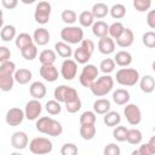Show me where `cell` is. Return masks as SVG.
Wrapping results in <instances>:
<instances>
[{
  "label": "cell",
  "mask_w": 155,
  "mask_h": 155,
  "mask_svg": "<svg viewBox=\"0 0 155 155\" xmlns=\"http://www.w3.org/2000/svg\"><path fill=\"white\" fill-rule=\"evenodd\" d=\"M35 127L40 133H44V134H47L51 137H58L63 132V126L61 125V122H58L57 120H54L50 116L39 117L36 120Z\"/></svg>",
  "instance_id": "cell-1"
},
{
  "label": "cell",
  "mask_w": 155,
  "mask_h": 155,
  "mask_svg": "<svg viewBox=\"0 0 155 155\" xmlns=\"http://www.w3.org/2000/svg\"><path fill=\"white\" fill-rule=\"evenodd\" d=\"M116 82L121 86H126V87H131L134 86L137 82H139L140 76L137 69L133 68H121L116 71Z\"/></svg>",
  "instance_id": "cell-2"
},
{
  "label": "cell",
  "mask_w": 155,
  "mask_h": 155,
  "mask_svg": "<svg viewBox=\"0 0 155 155\" xmlns=\"http://www.w3.org/2000/svg\"><path fill=\"white\" fill-rule=\"evenodd\" d=\"M114 87V79L110 75H103L99 76L90 87L92 94L96 97H103L108 94Z\"/></svg>",
  "instance_id": "cell-3"
},
{
  "label": "cell",
  "mask_w": 155,
  "mask_h": 155,
  "mask_svg": "<svg viewBox=\"0 0 155 155\" xmlns=\"http://www.w3.org/2000/svg\"><path fill=\"white\" fill-rule=\"evenodd\" d=\"M61 39L62 41L69 45L81 44L84 40V30L76 25H68L61 29Z\"/></svg>",
  "instance_id": "cell-4"
},
{
  "label": "cell",
  "mask_w": 155,
  "mask_h": 155,
  "mask_svg": "<svg viewBox=\"0 0 155 155\" xmlns=\"http://www.w3.org/2000/svg\"><path fill=\"white\" fill-rule=\"evenodd\" d=\"M52 142L45 137H35L29 142V150L34 155H47L52 151Z\"/></svg>",
  "instance_id": "cell-5"
},
{
  "label": "cell",
  "mask_w": 155,
  "mask_h": 155,
  "mask_svg": "<svg viewBox=\"0 0 155 155\" xmlns=\"http://www.w3.org/2000/svg\"><path fill=\"white\" fill-rule=\"evenodd\" d=\"M53 97L59 103L65 104L68 102H71V101L79 98V94H78V91L74 87H70V86H67V85H59L54 88Z\"/></svg>",
  "instance_id": "cell-6"
},
{
  "label": "cell",
  "mask_w": 155,
  "mask_h": 155,
  "mask_svg": "<svg viewBox=\"0 0 155 155\" xmlns=\"http://www.w3.org/2000/svg\"><path fill=\"white\" fill-rule=\"evenodd\" d=\"M98 74H99V70L94 64H86L79 75V81L84 87L90 88L92 84L98 79Z\"/></svg>",
  "instance_id": "cell-7"
},
{
  "label": "cell",
  "mask_w": 155,
  "mask_h": 155,
  "mask_svg": "<svg viewBox=\"0 0 155 155\" xmlns=\"http://www.w3.org/2000/svg\"><path fill=\"white\" fill-rule=\"evenodd\" d=\"M51 4L47 1H39L35 6V11H34V19L39 23V24H46L50 21V16H51Z\"/></svg>",
  "instance_id": "cell-8"
},
{
  "label": "cell",
  "mask_w": 155,
  "mask_h": 155,
  "mask_svg": "<svg viewBox=\"0 0 155 155\" xmlns=\"http://www.w3.org/2000/svg\"><path fill=\"white\" fill-rule=\"evenodd\" d=\"M124 115H125L127 122L132 126H136L142 121V111H140L139 107L134 103L126 104V107L124 108Z\"/></svg>",
  "instance_id": "cell-9"
},
{
  "label": "cell",
  "mask_w": 155,
  "mask_h": 155,
  "mask_svg": "<svg viewBox=\"0 0 155 155\" xmlns=\"http://www.w3.org/2000/svg\"><path fill=\"white\" fill-rule=\"evenodd\" d=\"M78 74V63L74 59H64L61 65V75L64 80L70 81L73 80Z\"/></svg>",
  "instance_id": "cell-10"
},
{
  "label": "cell",
  "mask_w": 155,
  "mask_h": 155,
  "mask_svg": "<svg viewBox=\"0 0 155 155\" xmlns=\"http://www.w3.org/2000/svg\"><path fill=\"white\" fill-rule=\"evenodd\" d=\"M41 111H42V104L38 99H31L25 104L24 114H25V119L28 120H31V121L38 120L39 116L41 115Z\"/></svg>",
  "instance_id": "cell-11"
},
{
  "label": "cell",
  "mask_w": 155,
  "mask_h": 155,
  "mask_svg": "<svg viewBox=\"0 0 155 155\" xmlns=\"http://www.w3.org/2000/svg\"><path fill=\"white\" fill-rule=\"evenodd\" d=\"M25 117V114H24V110H22L21 108H11L7 110L6 113V116H5V120H6V124L12 126V127H16V126H19Z\"/></svg>",
  "instance_id": "cell-12"
},
{
  "label": "cell",
  "mask_w": 155,
  "mask_h": 155,
  "mask_svg": "<svg viewBox=\"0 0 155 155\" xmlns=\"http://www.w3.org/2000/svg\"><path fill=\"white\" fill-rule=\"evenodd\" d=\"M28 134L23 131H17L11 136V145L16 150H22L28 145Z\"/></svg>",
  "instance_id": "cell-13"
},
{
  "label": "cell",
  "mask_w": 155,
  "mask_h": 155,
  "mask_svg": "<svg viewBox=\"0 0 155 155\" xmlns=\"http://www.w3.org/2000/svg\"><path fill=\"white\" fill-rule=\"evenodd\" d=\"M92 51H90L88 48H86L85 46L80 45L78 48H75L73 56H74V61L79 64H88V61L92 57Z\"/></svg>",
  "instance_id": "cell-14"
},
{
  "label": "cell",
  "mask_w": 155,
  "mask_h": 155,
  "mask_svg": "<svg viewBox=\"0 0 155 155\" xmlns=\"http://www.w3.org/2000/svg\"><path fill=\"white\" fill-rule=\"evenodd\" d=\"M39 73L40 76L48 82H54L58 79V70L54 65H41Z\"/></svg>",
  "instance_id": "cell-15"
},
{
  "label": "cell",
  "mask_w": 155,
  "mask_h": 155,
  "mask_svg": "<svg viewBox=\"0 0 155 155\" xmlns=\"http://www.w3.org/2000/svg\"><path fill=\"white\" fill-rule=\"evenodd\" d=\"M98 51L102 54H111L115 51V41L110 36H105L98 40Z\"/></svg>",
  "instance_id": "cell-16"
},
{
  "label": "cell",
  "mask_w": 155,
  "mask_h": 155,
  "mask_svg": "<svg viewBox=\"0 0 155 155\" xmlns=\"http://www.w3.org/2000/svg\"><path fill=\"white\" fill-rule=\"evenodd\" d=\"M29 93L33 97V99L40 101V99H42L46 96L47 90H46V86L41 81H34L29 86Z\"/></svg>",
  "instance_id": "cell-17"
},
{
  "label": "cell",
  "mask_w": 155,
  "mask_h": 155,
  "mask_svg": "<svg viewBox=\"0 0 155 155\" xmlns=\"http://www.w3.org/2000/svg\"><path fill=\"white\" fill-rule=\"evenodd\" d=\"M33 40L35 42V45H39V46H45L50 42V33L46 28L41 27V28H38L34 30V34H33Z\"/></svg>",
  "instance_id": "cell-18"
},
{
  "label": "cell",
  "mask_w": 155,
  "mask_h": 155,
  "mask_svg": "<svg viewBox=\"0 0 155 155\" xmlns=\"http://www.w3.org/2000/svg\"><path fill=\"white\" fill-rule=\"evenodd\" d=\"M133 41H134V34H133V31L130 28H125V30L120 35V38L116 39V45L119 47L126 48V47H130L133 44Z\"/></svg>",
  "instance_id": "cell-19"
},
{
  "label": "cell",
  "mask_w": 155,
  "mask_h": 155,
  "mask_svg": "<svg viewBox=\"0 0 155 155\" xmlns=\"http://www.w3.org/2000/svg\"><path fill=\"white\" fill-rule=\"evenodd\" d=\"M110 108H111L110 101L107 98H98L93 102V111L96 114L105 115L107 113L110 111Z\"/></svg>",
  "instance_id": "cell-20"
},
{
  "label": "cell",
  "mask_w": 155,
  "mask_h": 155,
  "mask_svg": "<svg viewBox=\"0 0 155 155\" xmlns=\"http://www.w3.org/2000/svg\"><path fill=\"white\" fill-rule=\"evenodd\" d=\"M130 92L125 88H117L113 92V101L117 105H126L130 102Z\"/></svg>",
  "instance_id": "cell-21"
},
{
  "label": "cell",
  "mask_w": 155,
  "mask_h": 155,
  "mask_svg": "<svg viewBox=\"0 0 155 155\" xmlns=\"http://www.w3.org/2000/svg\"><path fill=\"white\" fill-rule=\"evenodd\" d=\"M92 33L99 39L109 36V25L104 21H96L92 25Z\"/></svg>",
  "instance_id": "cell-22"
},
{
  "label": "cell",
  "mask_w": 155,
  "mask_h": 155,
  "mask_svg": "<svg viewBox=\"0 0 155 155\" xmlns=\"http://www.w3.org/2000/svg\"><path fill=\"white\" fill-rule=\"evenodd\" d=\"M54 51L59 57L65 58V59L70 58V56H73V53H74L70 45L64 42V41H57L54 44Z\"/></svg>",
  "instance_id": "cell-23"
},
{
  "label": "cell",
  "mask_w": 155,
  "mask_h": 155,
  "mask_svg": "<svg viewBox=\"0 0 155 155\" xmlns=\"http://www.w3.org/2000/svg\"><path fill=\"white\" fill-rule=\"evenodd\" d=\"M56 58H57V53L53 50H42L39 53V61L41 65H53Z\"/></svg>",
  "instance_id": "cell-24"
},
{
  "label": "cell",
  "mask_w": 155,
  "mask_h": 155,
  "mask_svg": "<svg viewBox=\"0 0 155 155\" xmlns=\"http://www.w3.org/2000/svg\"><path fill=\"white\" fill-rule=\"evenodd\" d=\"M114 61L115 63L119 65V67H122V68H126L128 67L131 63H132V54L128 52V51H119L116 52L115 57H114Z\"/></svg>",
  "instance_id": "cell-25"
},
{
  "label": "cell",
  "mask_w": 155,
  "mask_h": 155,
  "mask_svg": "<svg viewBox=\"0 0 155 155\" xmlns=\"http://www.w3.org/2000/svg\"><path fill=\"white\" fill-rule=\"evenodd\" d=\"M15 44H16V47L19 48V51H22L23 48L33 45L34 44V40H33V36L29 35L28 33H21L15 39Z\"/></svg>",
  "instance_id": "cell-26"
},
{
  "label": "cell",
  "mask_w": 155,
  "mask_h": 155,
  "mask_svg": "<svg viewBox=\"0 0 155 155\" xmlns=\"http://www.w3.org/2000/svg\"><path fill=\"white\" fill-rule=\"evenodd\" d=\"M13 76H15V81L16 82H18L19 85H25V84H28L31 80L33 74H31V71L29 69L19 68V69L16 70Z\"/></svg>",
  "instance_id": "cell-27"
},
{
  "label": "cell",
  "mask_w": 155,
  "mask_h": 155,
  "mask_svg": "<svg viewBox=\"0 0 155 155\" xmlns=\"http://www.w3.org/2000/svg\"><path fill=\"white\" fill-rule=\"evenodd\" d=\"M15 76L13 74H5L0 73V90L4 92H8L13 88Z\"/></svg>",
  "instance_id": "cell-28"
},
{
  "label": "cell",
  "mask_w": 155,
  "mask_h": 155,
  "mask_svg": "<svg viewBox=\"0 0 155 155\" xmlns=\"http://www.w3.org/2000/svg\"><path fill=\"white\" fill-rule=\"evenodd\" d=\"M139 87L144 93H151L155 90V79L151 75H144L139 80Z\"/></svg>",
  "instance_id": "cell-29"
},
{
  "label": "cell",
  "mask_w": 155,
  "mask_h": 155,
  "mask_svg": "<svg viewBox=\"0 0 155 155\" xmlns=\"http://www.w3.org/2000/svg\"><path fill=\"white\" fill-rule=\"evenodd\" d=\"M103 122L108 127H116L121 122V116L117 111H109L103 116Z\"/></svg>",
  "instance_id": "cell-30"
},
{
  "label": "cell",
  "mask_w": 155,
  "mask_h": 155,
  "mask_svg": "<svg viewBox=\"0 0 155 155\" xmlns=\"http://www.w3.org/2000/svg\"><path fill=\"white\" fill-rule=\"evenodd\" d=\"M109 11H110V8H109L104 2H96V4L92 6V10H91L93 17H94V18H98V19L104 18V17L109 13Z\"/></svg>",
  "instance_id": "cell-31"
},
{
  "label": "cell",
  "mask_w": 155,
  "mask_h": 155,
  "mask_svg": "<svg viewBox=\"0 0 155 155\" xmlns=\"http://www.w3.org/2000/svg\"><path fill=\"white\" fill-rule=\"evenodd\" d=\"M0 38L2 41L5 42H8L13 39H16V28L12 25V24H6V25H2L1 28V31H0Z\"/></svg>",
  "instance_id": "cell-32"
},
{
  "label": "cell",
  "mask_w": 155,
  "mask_h": 155,
  "mask_svg": "<svg viewBox=\"0 0 155 155\" xmlns=\"http://www.w3.org/2000/svg\"><path fill=\"white\" fill-rule=\"evenodd\" d=\"M79 132H80V136H81L82 139L91 140V139L94 138L97 130H96V126L94 125H80Z\"/></svg>",
  "instance_id": "cell-33"
},
{
  "label": "cell",
  "mask_w": 155,
  "mask_h": 155,
  "mask_svg": "<svg viewBox=\"0 0 155 155\" xmlns=\"http://www.w3.org/2000/svg\"><path fill=\"white\" fill-rule=\"evenodd\" d=\"M79 23L81 27L84 28H87V27H92L93 23H94V17L92 15L91 11H82L80 15H79Z\"/></svg>",
  "instance_id": "cell-34"
},
{
  "label": "cell",
  "mask_w": 155,
  "mask_h": 155,
  "mask_svg": "<svg viewBox=\"0 0 155 155\" xmlns=\"http://www.w3.org/2000/svg\"><path fill=\"white\" fill-rule=\"evenodd\" d=\"M142 139H143V134L142 132L138 130V128H131L128 130V133H127V142L132 145H138L142 143Z\"/></svg>",
  "instance_id": "cell-35"
},
{
  "label": "cell",
  "mask_w": 155,
  "mask_h": 155,
  "mask_svg": "<svg viewBox=\"0 0 155 155\" xmlns=\"http://www.w3.org/2000/svg\"><path fill=\"white\" fill-rule=\"evenodd\" d=\"M109 13L114 19H121L126 16V7L124 4H114L110 7Z\"/></svg>",
  "instance_id": "cell-36"
},
{
  "label": "cell",
  "mask_w": 155,
  "mask_h": 155,
  "mask_svg": "<svg viewBox=\"0 0 155 155\" xmlns=\"http://www.w3.org/2000/svg\"><path fill=\"white\" fill-rule=\"evenodd\" d=\"M124 30H125V27L121 22H114L109 25V36L111 39L116 40L120 38V35L124 33Z\"/></svg>",
  "instance_id": "cell-37"
},
{
  "label": "cell",
  "mask_w": 155,
  "mask_h": 155,
  "mask_svg": "<svg viewBox=\"0 0 155 155\" xmlns=\"http://www.w3.org/2000/svg\"><path fill=\"white\" fill-rule=\"evenodd\" d=\"M115 65H116V63H115V61L113 58H105V59H103L101 62L99 70L102 73H104V75H109L111 71H114Z\"/></svg>",
  "instance_id": "cell-38"
},
{
  "label": "cell",
  "mask_w": 155,
  "mask_h": 155,
  "mask_svg": "<svg viewBox=\"0 0 155 155\" xmlns=\"http://www.w3.org/2000/svg\"><path fill=\"white\" fill-rule=\"evenodd\" d=\"M61 18H62V21L65 23V24H68V25H73L76 21H78V15H76V12L75 11H73V10H64V11H62V13H61Z\"/></svg>",
  "instance_id": "cell-39"
},
{
  "label": "cell",
  "mask_w": 155,
  "mask_h": 155,
  "mask_svg": "<svg viewBox=\"0 0 155 155\" xmlns=\"http://www.w3.org/2000/svg\"><path fill=\"white\" fill-rule=\"evenodd\" d=\"M45 110L50 114V115H58L62 110V107H61V103L56 99H51V101H47L46 104H45Z\"/></svg>",
  "instance_id": "cell-40"
},
{
  "label": "cell",
  "mask_w": 155,
  "mask_h": 155,
  "mask_svg": "<svg viewBox=\"0 0 155 155\" xmlns=\"http://www.w3.org/2000/svg\"><path fill=\"white\" fill-rule=\"evenodd\" d=\"M96 113L91 111V110H86L80 115V125H94L96 124Z\"/></svg>",
  "instance_id": "cell-41"
},
{
  "label": "cell",
  "mask_w": 155,
  "mask_h": 155,
  "mask_svg": "<svg viewBox=\"0 0 155 155\" xmlns=\"http://www.w3.org/2000/svg\"><path fill=\"white\" fill-rule=\"evenodd\" d=\"M21 54H22V57H23L24 59H27V61H33V59H35L36 56H38V47H36V45L33 44V45H30V46L23 48V50L21 51Z\"/></svg>",
  "instance_id": "cell-42"
},
{
  "label": "cell",
  "mask_w": 155,
  "mask_h": 155,
  "mask_svg": "<svg viewBox=\"0 0 155 155\" xmlns=\"http://www.w3.org/2000/svg\"><path fill=\"white\" fill-rule=\"evenodd\" d=\"M127 133H128V128L125 126H116L113 130V137L117 142H125L127 139Z\"/></svg>",
  "instance_id": "cell-43"
},
{
  "label": "cell",
  "mask_w": 155,
  "mask_h": 155,
  "mask_svg": "<svg viewBox=\"0 0 155 155\" xmlns=\"http://www.w3.org/2000/svg\"><path fill=\"white\" fill-rule=\"evenodd\" d=\"M142 42L148 48H155V31H145L142 36Z\"/></svg>",
  "instance_id": "cell-44"
},
{
  "label": "cell",
  "mask_w": 155,
  "mask_h": 155,
  "mask_svg": "<svg viewBox=\"0 0 155 155\" xmlns=\"http://www.w3.org/2000/svg\"><path fill=\"white\" fill-rule=\"evenodd\" d=\"M79 149L74 143H65L61 148V155H78Z\"/></svg>",
  "instance_id": "cell-45"
},
{
  "label": "cell",
  "mask_w": 155,
  "mask_h": 155,
  "mask_svg": "<svg viewBox=\"0 0 155 155\" xmlns=\"http://www.w3.org/2000/svg\"><path fill=\"white\" fill-rule=\"evenodd\" d=\"M81 105H82V103H81V99L79 97V98H76V99H74L71 102L65 103V109H67L68 113L74 114V113H78L81 109Z\"/></svg>",
  "instance_id": "cell-46"
},
{
  "label": "cell",
  "mask_w": 155,
  "mask_h": 155,
  "mask_svg": "<svg viewBox=\"0 0 155 155\" xmlns=\"http://www.w3.org/2000/svg\"><path fill=\"white\" fill-rule=\"evenodd\" d=\"M151 1L150 0H133V7L138 12H145L150 8Z\"/></svg>",
  "instance_id": "cell-47"
},
{
  "label": "cell",
  "mask_w": 155,
  "mask_h": 155,
  "mask_svg": "<svg viewBox=\"0 0 155 155\" xmlns=\"http://www.w3.org/2000/svg\"><path fill=\"white\" fill-rule=\"evenodd\" d=\"M16 64L12 61H7L4 63H0V73H5V74H13L16 73Z\"/></svg>",
  "instance_id": "cell-48"
},
{
  "label": "cell",
  "mask_w": 155,
  "mask_h": 155,
  "mask_svg": "<svg viewBox=\"0 0 155 155\" xmlns=\"http://www.w3.org/2000/svg\"><path fill=\"white\" fill-rule=\"evenodd\" d=\"M103 155H121V149L115 143H109L104 147Z\"/></svg>",
  "instance_id": "cell-49"
},
{
  "label": "cell",
  "mask_w": 155,
  "mask_h": 155,
  "mask_svg": "<svg viewBox=\"0 0 155 155\" xmlns=\"http://www.w3.org/2000/svg\"><path fill=\"white\" fill-rule=\"evenodd\" d=\"M131 155H154V153H153L151 149L149 148L148 143H145V144H142L138 149H134V150L131 153Z\"/></svg>",
  "instance_id": "cell-50"
},
{
  "label": "cell",
  "mask_w": 155,
  "mask_h": 155,
  "mask_svg": "<svg viewBox=\"0 0 155 155\" xmlns=\"http://www.w3.org/2000/svg\"><path fill=\"white\" fill-rule=\"evenodd\" d=\"M11 58V51L6 46H0V62H7Z\"/></svg>",
  "instance_id": "cell-51"
},
{
  "label": "cell",
  "mask_w": 155,
  "mask_h": 155,
  "mask_svg": "<svg viewBox=\"0 0 155 155\" xmlns=\"http://www.w3.org/2000/svg\"><path fill=\"white\" fill-rule=\"evenodd\" d=\"M147 24L151 28L155 29V10H150L147 15Z\"/></svg>",
  "instance_id": "cell-52"
},
{
  "label": "cell",
  "mask_w": 155,
  "mask_h": 155,
  "mask_svg": "<svg viewBox=\"0 0 155 155\" xmlns=\"http://www.w3.org/2000/svg\"><path fill=\"white\" fill-rule=\"evenodd\" d=\"M1 5L6 10H13L18 5V1L17 0H1Z\"/></svg>",
  "instance_id": "cell-53"
},
{
  "label": "cell",
  "mask_w": 155,
  "mask_h": 155,
  "mask_svg": "<svg viewBox=\"0 0 155 155\" xmlns=\"http://www.w3.org/2000/svg\"><path fill=\"white\" fill-rule=\"evenodd\" d=\"M148 145H149V148L151 149V151L155 154V134L149 139V142H148Z\"/></svg>",
  "instance_id": "cell-54"
},
{
  "label": "cell",
  "mask_w": 155,
  "mask_h": 155,
  "mask_svg": "<svg viewBox=\"0 0 155 155\" xmlns=\"http://www.w3.org/2000/svg\"><path fill=\"white\" fill-rule=\"evenodd\" d=\"M10 155H23V154H21L19 151H13V153H11Z\"/></svg>",
  "instance_id": "cell-55"
},
{
  "label": "cell",
  "mask_w": 155,
  "mask_h": 155,
  "mask_svg": "<svg viewBox=\"0 0 155 155\" xmlns=\"http://www.w3.org/2000/svg\"><path fill=\"white\" fill-rule=\"evenodd\" d=\"M151 68H153V70H154V71H155V61H154V62H153V64H151Z\"/></svg>",
  "instance_id": "cell-56"
}]
</instances>
